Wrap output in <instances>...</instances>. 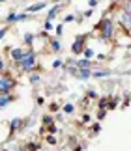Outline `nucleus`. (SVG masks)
I'll list each match as a JSON object with an SVG mask.
<instances>
[{
  "mask_svg": "<svg viewBox=\"0 0 131 151\" xmlns=\"http://www.w3.org/2000/svg\"><path fill=\"white\" fill-rule=\"evenodd\" d=\"M34 67H36V54H34V50H26L25 60L21 62V69L23 71H32Z\"/></svg>",
  "mask_w": 131,
  "mask_h": 151,
  "instance_id": "nucleus-1",
  "label": "nucleus"
},
{
  "mask_svg": "<svg viewBox=\"0 0 131 151\" xmlns=\"http://www.w3.org/2000/svg\"><path fill=\"white\" fill-rule=\"evenodd\" d=\"M99 30H101V36L105 39H111L112 34H114V28H112V21L111 19H103L99 22Z\"/></svg>",
  "mask_w": 131,
  "mask_h": 151,
  "instance_id": "nucleus-2",
  "label": "nucleus"
},
{
  "mask_svg": "<svg viewBox=\"0 0 131 151\" xmlns=\"http://www.w3.org/2000/svg\"><path fill=\"white\" fill-rule=\"evenodd\" d=\"M13 86H15V80L11 77H0V93L8 95L13 90Z\"/></svg>",
  "mask_w": 131,
  "mask_h": 151,
  "instance_id": "nucleus-3",
  "label": "nucleus"
},
{
  "mask_svg": "<svg viewBox=\"0 0 131 151\" xmlns=\"http://www.w3.org/2000/svg\"><path fill=\"white\" fill-rule=\"evenodd\" d=\"M84 41H86V36H79V39L73 43V47H71V50L75 52V54H79V52L84 50Z\"/></svg>",
  "mask_w": 131,
  "mask_h": 151,
  "instance_id": "nucleus-4",
  "label": "nucleus"
},
{
  "mask_svg": "<svg viewBox=\"0 0 131 151\" xmlns=\"http://www.w3.org/2000/svg\"><path fill=\"white\" fill-rule=\"evenodd\" d=\"M25 56H26V52H23L21 49H13V50H11V58H13L15 62H19V63L25 60Z\"/></svg>",
  "mask_w": 131,
  "mask_h": 151,
  "instance_id": "nucleus-5",
  "label": "nucleus"
},
{
  "mask_svg": "<svg viewBox=\"0 0 131 151\" xmlns=\"http://www.w3.org/2000/svg\"><path fill=\"white\" fill-rule=\"evenodd\" d=\"M120 22H122V26H124V28L131 30V13H126V11H124V15H122Z\"/></svg>",
  "mask_w": 131,
  "mask_h": 151,
  "instance_id": "nucleus-6",
  "label": "nucleus"
},
{
  "mask_svg": "<svg viewBox=\"0 0 131 151\" xmlns=\"http://www.w3.org/2000/svg\"><path fill=\"white\" fill-rule=\"evenodd\" d=\"M77 75V78H88V77H92V71L90 69H79V71H75Z\"/></svg>",
  "mask_w": 131,
  "mask_h": 151,
  "instance_id": "nucleus-7",
  "label": "nucleus"
},
{
  "mask_svg": "<svg viewBox=\"0 0 131 151\" xmlns=\"http://www.w3.org/2000/svg\"><path fill=\"white\" fill-rule=\"evenodd\" d=\"M11 103V95H4V93H0V106H6V104H9Z\"/></svg>",
  "mask_w": 131,
  "mask_h": 151,
  "instance_id": "nucleus-8",
  "label": "nucleus"
},
{
  "mask_svg": "<svg viewBox=\"0 0 131 151\" xmlns=\"http://www.w3.org/2000/svg\"><path fill=\"white\" fill-rule=\"evenodd\" d=\"M45 2H39V4H36V6H30V8H28V13H32V11H39V9H43L45 8Z\"/></svg>",
  "mask_w": 131,
  "mask_h": 151,
  "instance_id": "nucleus-9",
  "label": "nucleus"
},
{
  "mask_svg": "<svg viewBox=\"0 0 131 151\" xmlns=\"http://www.w3.org/2000/svg\"><path fill=\"white\" fill-rule=\"evenodd\" d=\"M90 67V62L88 60H81L79 63H77V69H88Z\"/></svg>",
  "mask_w": 131,
  "mask_h": 151,
  "instance_id": "nucleus-10",
  "label": "nucleus"
},
{
  "mask_svg": "<svg viewBox=\"0 0 131 151\" xmlns=\"http://www.w3.org/2000/svg\"><path fill=\"white\" fill-rule=\"evenodd\" d=\"M60 8H62V6H60V4H56V6H55V8H52V9H51V13H49V17H47V21H51V19H52V17H55V15H56V11H58V9H60Z\"/></svg>",
  "mask_w": 131,
  "mask_h": 151,
  "instance_id": "nucleus-11",
  "label": "nucleus"
},
{
  "mask_svg": "<svg viewBox=\"0 0 131 151\" xmlns=\"http://www.w3.org/2000/svg\"><path fill=\"white\" fill-rule=\"evenodd\" d=\"M21 123H23V121H21V119H13V121H11V131H15V129H19V127H21Z\"/></svg>",
  "mask_w": 131,
  "mask_h": 151,
  "instance_id": "nucleus-12",
  "label": "nucleus"
},
{
  "mask_svg": "<svg viewBox=\"0 0 131 151\" xmlns=\"http://www.w3.org/2000/svg\"><path fill=\"white\" fill-rule=\"evenodd\" d=\"M25 41H26L28 45H30V43L34 41V34H26V37H25Z\"/></svg>",
  "mask_w": 131,
  "mask_h": 151,
  "instance_id": "nucleus-13",
  "label": "nucleus"
},
{
  "mask_svg": "<svg viewBox=\"0 0 131 151\" xmlns=\"http://www.w3.org/2000/svg\"><path fill=\"white\" fill-rule=\"evenodd\" d=\"M30 82L32 84H38L39 82V77H38V75H32V77H30Z\"/></svg>",
  "mask_w": 131,
  "mask_h": 151,
  "instance_id": "nucleus-14",
  "label": "nucleus"
},
{
  "mask_svg": "<svg viewBox=\"0 0 131 151\" xmlns=\"http://www.w3.org/2000/svg\"><path fill=\"white\" fill-rule=\"evenodd\" d=\"M64 112H66V114L73 112V106H71V104H66V106H64Z\"/></svg>",
  "mask_w": 131,
  "mask_h": 151,
  "instance_id": "nucleus-15",
  "label": "nucleus"
},
{
  "mask_svg": "<svg viewBox=\"0 0 131 151\" xmlns=\"http://www.w3.org/2000/svg\"><path fill=\"white\" fill-rule=\"evenodd\" d=\"M52 50H55V52L60 50V45H58V41H52Z\"/></svg>",
  "mask_w": 131,
  "mask_h": 151,
  "instance_id": "nucleus-16",
  "label": "nucleus"
},
{
  "mask_svg": "<svg viewBox=\"0 0 131 151\" xmlns=\"http://www.w3.org/2000/svg\"><path fill=\"white\" fill-rule=\"evenodd\" d=\"M124 9H126V13H131V2L126 4V8H124Z\"/></svg>",
  "mask_w": 131,
  "mask_h": 151,
  "instance_id": "nucleus-17",
  "label": "nucleus"
},
{
  "mask_svg": "<svg viewBox=\"0 0 131 151\" xmlns=\"http://www.w3.org/2000/svg\"><path fill=\"white\" fill-rule=\"evenodd\" d=\"M51 28H52V24H51L49 21H45V30H51Z\"/></svg>",
  "mask_w": 131,
  "mask_h": 151,
  "instance_id": "nucleus-18",
  "label": "nucleus"
},
{
  "mask_svg": "<svg viewBox=\"0 0 131 151\" xmlns=\"http://www.w3.org/2000/svg\"><path fill=\"white\" fill-rule=\"evenodd\" d=\"M90 56H94V50H90V49H86V58H90Z\"/></svg>",
  "mask_w": 131,
  "mask_h": 151,
  "instance_id": "nucleus-19",
  "label": "nucleus"
},
{
  "mask_svg": "<svg viewBox=\"0 0 131 151\" xmlns=\"http://www.w3.org/2000/svg\"><path fill=\"white\" fill-rule=\"evenodd\" d=\"M4 34H6V28H2V30H0V39L4 37Z\"/></svg>",
  "mask_w": 131,
  "mask_h": 151,
  "instance_id": "nucleus-20",
  "label": "nucleus"
}]
</instances>
